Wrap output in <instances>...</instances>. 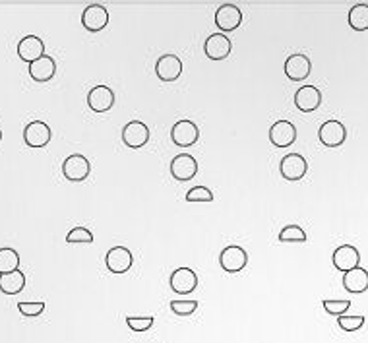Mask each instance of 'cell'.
I'll list each match as a JSON object with an SVG mask.
<instances>
[{
  "label": "cell",
  "instance_id": "obj_1",
  "mask_svg": "<svg viewBox=\"0 0 368 343\" xmlns=\"http://www.w3.org/2000/svg\"><path fill=\"white\" fill-rule=\"evenodd\" d=\"M169 285L177 295H190L198 287V273L192 268H186V266L177 268L169 277Z\"/></svg>",
  "mask_w": 368,
  "mask_h": 343
},
{
  "label": "cell",
  "instance_id": "obj_2",
  "mask_svg": "<svg viewBox=\"0 0 368 343\" xmlns=\"http://www.w3.org/2000/svg\"><path fill=\"white\" fill-rule=\"evenodd\" d=\"M63 173L66 179L70 180V182H82V180H86L89 177V173H91V163H89V159L86 156H82V154H72L64 159L63 163Z\"/></svg>",
  "mask_w": 368,
  "mask_h": 343
},
{
  "label": "cell",
  "instance_id": "obj_3",
  "mask_svg": "<svg viewBox=\"0 0 368 343\" xmlns=\"http://www.w3.org/2000/svg\"><path fill=\"white\" fill-rule=\"evenodd\" d=\"M220 264L221 268L229 273L243 272L246 264H248V254L243 247L239 244H229L225 249L221 250L220 254Z\"/></svg>",
  "mask_w": 368,
  "mask_h": 343
},
{
  "label": "cell",
  "instance_id": "obj_4",
  "mask_svg": "<svg viewBox=\"0 0 368 343\" xmlns=\"http://www.w3.org/2000/svg\"><path fill=\"white\" fill-rule=\"evenodd\" d=\"M198 138H200V128L192 120H179V123H175V126H172L171 140L172 144H177L180 148L194 146Z\"/></svg>",
  "mask_w": 368,
  "mask_h": 343
},
{
  "label": "cell",
  "instance_id": "obj_5",
  "mask_svg": "<svg viewBox=\"0 0 368 343\" xmlns=\"http://www.w3.org/2000/svg\"><path fill=\"white\" fill-rule=\"evenodd\" d=\"M134 264V256L126 247H113L105 254V266L110 273H126Z\"/></svg>",
  "mask_w": 368,
  "mask_h": 343
},
{
  "label": "cell",
  "instance_id": "obj_6",
  "mask_svg": "<svg viewBox=\"0 0 368 343\" xmlns=\"http://www.w3.org/2000/svg\"><path fill=\"white\" fill-rule=\"evenodd\" d=\"M241 24H243V12L236 4H221L215 12V25L223 33L235 32Z\"/></svg>",
  "mask_w": 368,
  "mask_h": 343
},
{
  "label": "cell",
  "instance_id": "obj_7",
  "mask_svg": "<svg viewBox=\"0 0 368 343\" xmlns=\"http://www.w3.org/2000/svg\"><path fill=\"white\" fill-rule=\"evenodd\" d=\"M279 171L285 180H300L308 173V161L300 154H287L279 163Z\"/></svg>",
  "mask_w": 368,
  "mask_h": 343
},
{
  "label": "cell",
  "instance_id": "obj_8",
  "mask_svg": "<svg viewBox=\"0 0 368 343\" xmlns=\"http://www.w3.org/2000/svg\"><path fill=\"white\" fill-rule=\"evenodd\" d=\"M82 24L89 33H97L107 27L109 24V12L103 4H89L82 12Z\"/></svg>",
  "mask_w": 368,
  "mask_h": 343
},
{
  "label": "cell",
  "instance_id": "obj_9",
  "mask_svg": "<svg viewBox=\"0 0 368 343\" xmlns=\"http://www.w3.org/2000/svg\"><path fill=\"white\" fill-rule=\"evenodd\" d=\"M171 175L180 182L192 180L198 175V161L196 157L190 154H180L175 156L171 161Z\"/></svg>",
  "mask_w": 368,
  "mask_h": 343
},
{
  "label": "cell",
  "instance_id": "obj_10",
  "mask_svg": "<svg viewBox=\"0 0 368 343\" xmlns=\"http://www.w3.org/2000/svg\"><path fill=\"white\" fill-rule=\"evenodd\" d=\"M297 140V126L291 120H277L269 128V142L275 148H289Z\"/></svg>",
  "mask_w": 368,
  "mask_h": 343
},
{
  "label": "cell",
  "instance_id": "obj_11",
  "mask_svg": "<svg viewBox=\"0 0 368 343\" xmlns=\"http://www.w3.org/2000/svg\"><path fill=\"white\" fill-rule=\"evenodd\" d=\"M318 138L326 148H339L347 138V128L339 120H326L318 130Z\"/></svg>",
  "mask_w": 368,
  "mask_h": 343
},
{
  "label": "cell",
  "instance_id": "obj_12",
  "mask_svg": "<svg viewBox=\"0 0 368 343\" xmlns=\"http://www.w3.org/2000/svg\"><path fill=\"white\" fill-rule=\"evenodd\" d=\"M18 56L27 64H33L45 56V43L37 35H25L24 39L18 43Z\"/></svg>",
  "mask_w": 368,
  "mask_h": 343
},
{
  "label": "cell",
  "instance_id": "obj_13",
  "mask_svg": "<svg viewBox=\"0 0 368 343\" xmlns=\"http://www.w3.org/2000/svg\"><path fill=\"white\" fill-rule=\"evenodd\" d=\"M87 105L94 113H107L115 105V92L109 86H95L87 94Z\"/></svg>",
  "mask_w": 368,
  "mask_h": 343
},
{
  "label": "cell",
  "instance_id": "obj_14",
  "mask_svg": "<svg viewBox=\"0 0 368 343\" xmlns=\"http://www.w3.org/2000/svg\"><path fill=\"white\" fill-rule=\"evenodd\" d=\"M51 128L43 120H33L24 128V142L30 148H45L51 142Z\"/></svg>",
  "mask_w": 368,
  "mask_h": 343
},
{
  "label": "cell",
  "instance_id": "obj_15",
  "mask_svg": "<svg viewBox=\"0 0 368 343\" xmlns=\"http://www.w3.org/2000/svg\"><path fill=\"white\" fill-rule=\"evenodd\" d=\"M334 268L339 270V272H351L355 268H359L360 262V254L359 250L355 249L353 244H341L334 250Z\"/></svg>",
  "mask_w": 368,
  "mask_h": 343
},
{
  "label": "cell",
  "instance_id": "obj_16",
  "mask_svg": "<svg viewBox=\"0 0 368 343\" xmlns=\"http://www.w3.org/2000/svg\"><path fill=\"white\" fill-rule=\"evenodd\" d=\"M204 51L208 58H212V61H223V58H227L231 55V51H233V43L229 39L225 33H213L210 35L204 43Z\"/></svg>",
  "mask_w": 368,
  "mask_h": 343
},
{
  "label": "cell",
  "instance_id": "obj_17",
  "mask_svg": "<svg viewBox=\"0 0 368 343\" xmlns=\"http://www.w3.org/2000/svg\"><path fill=\"white\" fill-rule=\"evenodd\" d=\"M310 70H312V63L306 55H291L287 61H285V76L291 80V82H303L310 76Z\"/></svg>",
  "mask_w": 368,
  "mask_h": 343
},
{
  "label": "cell",
  "instance_id": "obj_18",
  "mask_svg": "<svg viewBox=\"0 0 368 343\" xmlns=\"http://www.w3.org/2000/svg\"><path fill=\"white\" fill-rule=\"evenodd\" d=\"M122 142L132 149L144 148L149 142V128L140 120H130L122 128Z\"/></svg>",
  "mask_w": 368,
  "mask_h": 343
},
{
  "label": "cell",
  "instance_id": "obj_19",
  "mask_svg": "<svg viewBox=\"0 0 368 343\" xmlns=\"http://www.w3.org/2000/svg\"><path fill=\"white\" fill-rule=\"evenodd\" d=\"M156 74L161 82H175L182 74V61L177 55H163L156 63Z\"/></svg>",
  "mask_w": 368,
  "mask_h": 343
},
{
  "label": "cell",
  "instance_id": "obj_20",
  "mask_svg": "<svg viewBox=\"0 0 368 343\" xmlns=\"http://www.w3.org/2000/svg\"><path fill=\"white\" fill-rule=\"evenodd\" d=\"M295 105L303 113H312L322 105V92L316 86L298 87L295 94Z\"/></svg>",
  "mask_w": 368,
  "mask_h": 343
},
{
  "label": "cell",
  "instance_id": "obj_21",
  "mask_svg": "<svg viewBox=\"0 0 368 343\" xmlns=\"http://www.w3.org/2000/svg\"><path fill=\"white\" fill-rule=\"evenodd\" d=\"M27 70H30V76H32V80H35V82H49V80L55 78L56 74L55 58L45 55L43 58H39V61L30 64Z\"/></svg>",
  "mask_w": 368,
  "mask_h": 343
},
{
  "label": "cell",
  "instance_id": "obj_22",
  "mask_svg": "<svg viewBox=\"0 0 368 343\" xmlns=\"http://www.w3.org/2000/svg\"><path fill=\"white\" fill-rule=\"evenodd\" d=\"M343 287L349 291L351 295H359L364 293L368 289V272L364 268H355L351 272L343 273Z\"/></svg>",
  "mask_w": 368,
  "mask_h": 343
},
{
  "label": "cell",
  "instance_id": "obj_23",
  "mask_svg": "<svg viewBox=\"0 0 368 343\" xmlns=\"http://www.w3.org/2000/svg\"><path fill=\"white\" fill-rule=\"evenodd\" d=\"M25 287V273L22 270H16V272L10 273H2L0 275V291L4 295H18L22 293Z\"/></svg>",
  "mask_w": 368,
  "mask_h": 343
},
{
  "label": "cell",
  "instance_id": "obj_24",
  "mask_svg": "<svg viewBox=\"0 0 368 343\" xmlns=\"http://www.w3.org/2000/svg\"><path fill=\"white\" fill-rule=\"evenodd\" d=\"M349 25L355 32H367L368 30V4L360 2L349 10Z\"/></svg>",
  "mask_w": 368,
  "mask_h": 343
},
{
  "label": "cell",
  "instance_id": "obj_25",
  "mask_svg": "<svg viewBox=\"0 0 368 343\" xmlns=\"http://www.w3.org/2000/svg\"><path fill=\"white\" fill-rule=\"evenodd\" d=\"M18 266H20V254H18V250L10 249V247L0 249V275H2V273L16 272Z\"/></svg>",
  "mask_w": 368,
  "mask_h": 343
},
{
  "label": "cell",
  "instance_id": "obj_26",
  "mask_svg": "<svg viewBox=\"0 0 368 343\" xmlns=\"http://www.w3.org/2000/svg\"><path fill=\"white\" fill-rule=\"evenodd\" d=\"M322 306H324V311L331 314V316H343L345 312H349L351 308V301L349 299H324L322 301Z\"/></svg>",
  "mask_w": 368,
  "mask_h": 343
},
{
  "label": "cell",
  "instance_id": "obj_27",
  "mask_svg": "<svg viewBox=\"0 0 368 343\" xmlns=\"http://www.w3.org/2000/svg\"><path fill=\"white\" fill-rule=\"evenodd\" d=\"M279 242H306V231L300 225H287L283 227L277 235Z\"/></svg>",
  "mask_w": 368,
  "mask_h": 343
},
{
  "label": "cell",
  "instance_id": "obj_28",
  "mask_svg": "<svg viewBox=\"0 0 368 343\" xmlns=\"http://www.w3.org/2000/svg\"><path fill=\"white\" fill-rule=\"evenodd\" d=\"M364 322H367V318L360 316V314H353V316L343 314V316L337 318V324H339V328H341L343 332H357V330H360V328L364 326Z\"/></svg>",
  "mask_w": 368,
  "mask_h": 343
},
{
  "label": "cell",
  "instance_id": "obj_29",
  "mask_svg": "<svg viewBox=\"0 0 368 343\" xmlns=\"http://www.w3.org/2000/svg\"><path fill=\"white\" fill-rule=\"evenodd\" d=\"M186 202L190 204H198V202H213V192L208 187H194L190 188L189 192H186Z\"/></svg>",
  "mask_w": 368,
  "mask_h": 343
},
{
  "label": "cell",
  "instance_id": "obj_30",
  "mask_svg": "<svg viewBox=\"0 0 368 343\" xmlns=\"http://www.w3.org/2000/svg\"><path fill=\"white\" fill-rule=\"evenodd\" d=\"M66 242H70V244H80V242L91 244L94 242V233L89 229H86V227H74L70 233L66 235Z\"/></svg>",
  "mask_w": 368,
  "mask_h": 343
},
{
  "label": "cell",
  "instance_id": "obj_31",
  "mask_svg": "<svg viewBox=\"0 0 368 343\" xmlns=\"http://www.w3.org/2000/svg\"><path fill=\"white\" fill-rule=\"evenodd\" d=\"M153 322H156L153 316H128L126 326L130 328L132 332H148L149 328L153 326Z\"/></svg>",
  "mask_w": 368,
  "mask_h": 343
},
{
  "label": "cell",
  "instance_id": "obj_32",
  "mask_svg": "<svg viewBox=\"0 0 368 343\" xmlns=\"http://www.w3.org/2000/svg\"><path fill=\"white\" fill-rule=\"evenodd\" d=\"M196 299H190V301H171V311L175 312L177 316H190V314L196 312Z\"/></svg>",
  "mask_w": 368,
  "mask_h": 343
},
{
  "label": "cell",
  "instance_id": "obj_33",
  "mask_svg": "<svg viewBox=\"0 0 368 343\" xmlns=\"http://www.w3.org/2000/svg\"><path fill=\"white\" fill-rule=\"evenodd\" d=\"M18 311L24 316H39L45 311V303L37 301V303H18Z\"/></svg>",
  "mask_w": 368,
  "mask_h": 343
},
{
  "label": "cell",
  "instance_id": "obj_34",
  "mask_svg": "<svg viewBox=\"0 0 368 343\" xmlns=\"http://www.w3.org/2000/svg\"><path fill=\"white\" fill-rule=\"evenodd\" d=\"M0 140H2V130H0Z\"/></svg>",
  "mask_w": 368,
  "mask_h": 343
}]
</instances>
